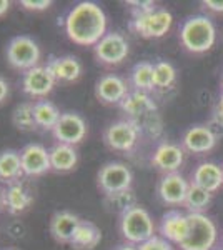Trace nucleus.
Wrapping results in <instances>:
<instances>
[{
  "label": "nucleus",
  "instance_id": "e433bc0d",
  "mask_svg": "<svg viewBox=\"0 0 223 250\" xmlns=\"http://www.w3.org/2000/svg\"><path fill=\"white\" fill-rule=\"evenodd\" d=\"M9 95H10L9 82H7L5 77H2V75H0V105H2L7 99H9Z\"/></svg>",
  "mask_w": 223,
  "mask_h": 250
},
{
  "label": "nucleus",
  "instance_id": "72a5a7b5",
  "mask_svg": "<svg viewBox=\"0 0 223 250\" xmlns=\"http://www.w3.org/2000/svg\"><path fill=\"white\" fill-rule=\"evenodd\" d=\"M139 250H175V249H173V244H170V242L165 240L163 237L155 235L153 239H150L148 242L142 244Z\"/></svg>",
  "mask_w": 223,
  "mask_h": 250
},
{
  "label": "nucleus",
  "instance_id": "c9c22d12",
  "mask_svg": "<svg viewBox=\"0 0 223 250\" xmlns=\"http://www.w3.org/2000/svg\"><path fill=\"white\" fill-rule=\"evenodd\" d=\"M203 9H206L208 12H213V14H223V0H203L202 2Z\"/></svg>",
  "mask_w": 223,
  "mask_h": 250
},
{
  "label": "nucleus",
  "instance_id": "6e6552de",
  "mask_svg": "<svg viewBox=\"0 0 223 250\" xmlns=\"http://www.w3.org/2000/svg\"><path fill=\"white\" fill-rule=\"evenodd\" d=\"M142 137L137 125L128 119L117 120L108 125L103 132V142L110 150L132 152Z\"/></svg>",
  "mask_w": 223,
  "mask_h": 250
},
{
  "label": "nucleus",
  "instance_id": "1a4fd4ad",
  "mask_svg": "<svg viewBox=\"0 0 223 250\" xmlns=\"http://www.w3.org/2000/svg\"><path fill=\"white\" fill-rule=\"evenodd\" d=\"M128 54H130V45L119 32H107V35L93 47L97 62L107 67L120 65L128 57Z\"/></svg>",
  "mask_w": 223,
  "mask_h": 250
},
{
  "label": "nucleus",
  "instance_id": "37998d69",
  "mask_svg": "<svg viewBox=\"0 0 223 250\" xmlns=\"http://www.w3.org/2000/svg\"><path fill=\"white\" fill-rule=\"evenodd\" d=\"M222 88H223V79H222Z\"/></svg>",
  "mask_w": 223,
  "mask_h": 250
},
{
  "label": "nucleus",
  "instance_id": "2eb2a0df",
  "mask_svg": "<svg viewBox=\"0 0 223 250\" xmlns=\"http://www.w3.org/2000/svg\"><path fill=\"white\" fill-rule=\"evenodd\" d=\"M130 92L127 80L115 74L102 75L95 83V97L105 105H120L122 100Z\"/></svg>",
  "mask_w": 223,
  "mask_h": 250
},
{
  "label": "nucleus",
  "instance_id": "a211bd4d",
  "mask_svg": "<svg viewBox=\"0 0 223 250\" xmlns=\"http://www.w3.org/2000/svg\"><path fill=\"white\" fill-rule=\"evenodd\" d=\"M218 142V137L210 130L206 125H193L183 134L182 147L190 154H208L215 148Z\"/></svg>",
  "mask_w": 223,
  "mask_h": 250
},
{
  "label": "nucleus",
  "instance_id": "20e7f679",
  "mask_svg": "<svg viewBox=\"0 0 223 250\" xmlns=\"http://www.w3.org/2000/svg\"><path fill=\"white\" fill-rule=\"evenodd\" d=\"M119 230L127 244L140 247L142 244L155 237V224L147 208L137 205L120 217Z\"/></svg>",
  "mask_w": 223,
  "mask_h": 250
},
{
  "label": "nucleus",
  "instance_id": "393cba45",
  "mask_svg": "<svg viewBox=\"0 0 223 250\" xmlns=\"http://www.w3.org/2000/svg\"><path fill=\"white\" fill-rule=\"evenodd\" d=\"M102 240V232L90 220H82L70 245L74 250H93Z\"/></svg>",
  "mask_w": 223,
  "mask_h": 250
},
{
  "label": "nucleus",
  "instance_id": "ddd939ff",
  "mask_svg": "<svg viewBox=\"0 0 223 250\" xmlns=\"http://www.w3.org/2000/svg\"><path fill=\"white\" fill-rule=\"evenodd\" d=\"M20 162L27 177H40L52 170L50 154L42 144H27L20 150Z\"/></svg>",
  "mask_w": 223,
  "mask_h": 250
},
{
  "label": "nucleus",
  "instance_id": "ea45409f",
  "mask_svg": "<svg viewBox=\"0 0 223 250\" xmlns=\"http://www.w3.org/2000/svg\"><path fill=\"white\" fill-rule=\"evenodd\" d=\"M3 207V200H2V190H0V210H2Z\"/></svg>",
  "mask_w": 223,
  "mask_h": 250
},
{
  "label": "nucleus",
  "instance_id": "f03ea898",
  "mask_svg": "<svg viewBox=\"0 0 223 250\" xmlns=\"http://www.w3.org/2000/svg\"><path fill=\"white\" fill-rule=\"evenodd\" d=\"M128 120L137 125L142 135L148 139H158L163 134V120L158 112V105L153 97L145 92L130 90L120 104Z\"/></svg>",
  "mask_w": 223,
  "mask_h": 250
},
{
  "label": "nucleus",
  "instance_id": "f257e3e1",
  "mask_svg": "<svg viewBox=\"0 0 223 250\" xmlns=\"http://www.w3.org/2000/svg\"><path fill=\"white\" fill-rule=\"evenodd\" d=\"M63 29L75 45L93 48L107 35V15L99 3L79 2L68 10Z\"/></svg>",
  "mask_w": 223,
  "mask_h": 250
},
{
  "label": "nucleus",
  "instance_id": "dca6fc26",
  "mask_svg": "<svg viewBox=\"0 0 223 250\" xmlns=\"http://www.w3.org/2000/svg\"><path fill=\"white\" fill-rule=\"evenodd\" d=\"M185 162V150L183 147L172 142H162L157 145L152 155V165L157 167L160 172L175 173Z\"/></svg>",
  "mask_w": 223,
  "mask_h": 250
},
{
  "label": "nucleus",
  "instance_id": "c756f323",
  "mask_svg": "<svg viewBox=\"0 0 223 250\" xmlns=\"http://www.w3.org/2000/svg\"><path fill=\"white\" fill-rule=\"evenodd\" d=\"M12 124L20 132H34L37 130L34 117V102H22L12 112Z\"/></svg>",
  "mask_w": 223,
  "mask_h": 250
},
{
  "label": "nucleus",
  "instance_id": "58836bf2",
  "mask_svg": "<svg viewBox=\"0 0 223 250\" xmlns=\"http://www.w3.org/2000/svg\"><path fill=\"white\" fill-rule=\"evenodd\" d=\"M115 250H139L137 245H130V244H125V245H119Z\"/></svg>",
  "mask_w": 223,
  "mask_h": 250
},
{
  "label": "nucleus",
  "instance_id": "2f4dec72",
  "mask_svg": "<svg viewBox=\"0 0 223 250\" xmlns=\"http://www.w3.org/2000/svg\"><path fill=\"white\" fill-rule=\"evenodd\" d=\"M206 127H208L218 139L223 135V92L220 94V97H218V102L213 108V115H212V119H210V122L206 124Z\"/></svg>",
  "mask_w": 223,
  "mask_h": 250
},
{
  "label": "nucleus",
  "instance_id": "0eeeda50",
  "mask_svg": "<svg viewBox=\"0 0 223 250\" xmlns=\"http://www.w3.org/2000/svg\"><path fill=\"white\" fill-rule=\"evenodd\" d=\"M173 25V15L167 9L157 7L155 10L135 17L128 22V29L142 39H162Z\"/></svg>",
  "mask_w": 223,
  "mask_h": 250
},
{
  "label": "nucleus",
  "instance_id": "423d86ee",
  "mask_svg": "<svg viewBox=\"0 0 223 250\" xmlns=\"http://www.w3.org/2000/svg\"><path fill=\"white\" fill-rule=\"evenodd\" d=\"M5 57L7 62L15 70L27 72L30 68L40 65V52L39 43L32 37L27 35H17V37L10 39V42L5 47Z\"/></svg>",
  "mask_w": 223,
  "mask_h": 250
},
{
  "label": "nucleus",
  "instance_id": "cd10ccee",
  "mask_svg": "<svg viewBox=\"0 0 223 250\" xmlns=\"http://www.w3.org/2000/svg\"><path fill=\"white\" fill-rule=\"evenodd\" d=\"M130 87L132 90L145 92V94H150L152 90H155V87H153V63L139 62L132 67Z\"/></svg>",
  "mask_w": 223,
  "mask_h": 250
},
{
  "label": "nucleus",
  "instance_id": "9d476101",
  "mask_svg": "<svg viewBox=\"0 0 223 250\" xmlns=\"http://www.w3.org/2000/svg\"><path fill=\"white\" fill-rule=\"evenodd\" d=\"M133 173L122 162H107L97 173V185L103 195L132 188Z\"/></svg>",
  "mask_w": 223,
  "mask_h": 250
},
{
  "label": "nucleus",
  "instance_id": "f3484780",
  "mask_svg": "<svg viewBox=\"0 0 223 250\" xmlns=\"http://www.w3.org/2000/svg\"><path fill=\"white\" fill-rule=\"evenodd\" d=\"M160 237L168 240L170 244L180 245L188 233V215L178 208L167 210L160 219Z\"/></svg>",
  "mask_w": 223,
  "mask_h": 250
},
{
  "label": "nucleus",
  "instance_id": "4be33fe9",
  "mask_svg": "<svg viewBox=\"0 0 223 250\" xmlns=\"http://www.w3.org/2000/svg\"><path fill=\"white\" fill-rule=\"evenodd\" d=\"M2 200L3 207L10 215H20L34 204V197L30 190L22 182L10 184L5 188H2Z\"/></svg>",
  "mask_w": 223,
  "mask_h": 250
},
{
  "label": "nucleus",
  "instance_id": "b1692460",
  "mask_svg": "<svg viewBox=\"0 0 223 250\" xmlns=\"http://www.w3.org/2000/svg\"><path fill=\"white\" fill-rule=\"evenodd\" d=\"M23 177L22 162H20V152L7 148L0 152V182L5 185L17 184Z\"/></svg>",
  "mask_w": 223,
  "mask_h": 250
},
{
  "label": "nucleus",
  "instance_id": "9b49d317",
  "mask_svg": "<svg viewBox=\"0 0 223 250\" xmlns=\"http://www.w3.org/2000/svg\"><path fill=\"white\" fill-rule=\"evenodd\" d=\"M52 135L59 144L75 145L80 144L87 135V122L83 117L75 112H63L60 120L52 130Z\"/></svg>",
  "mask_w": 223,
  "mask_h": 250
},
{
  "label": "nucleus",
  "instance_id": "5701e85b",
  "mask_svg": "<svg viewBox=\"0 0 223 250\" xmlns=\"http://www.w3.org/2000/svg\"><path fill=\"white\" fill-rule=\"evenodd\" d=\"M50 154V165L52 170L59 173H65L74 170L79 164V154H77L74 145L59 144L57 142L54 147L48 150Z\"/></svg>",
  "mask_w": 223,
  "mask_h": 250
},
{
  "label": "nucleus",
  "instance_id": "f704fd0d",
  "mask_svg": "<svg viewBox=\"0 0 223 250\" xmlns=\"http://www.w3.org/2000/svg\"><path fill=\"white\" fill-rule=\"evenodd\" d=\"M20 5L28 12H43L52 7V0H20Z\"/></svg>",
  "mask_w": 223,
  "mask_h": 250
},
{
  "label": "nucleus",
  "instance_id": "c03bdc74",
  "mask_svg": "<svg viewBox=\"0 0 223 250\" xmlns=\"http://www.w3.org/2000/svg\"><path fill=\"white\" fill-rule=\"evenodd\" d=\"M222 168H223V165H222Z\"/></svg>",
  "mask_w": 223,
  "mask_h": 250
},
{
  "label": "nucleus",
  "instance_id": "a19ab883",
  "mask_svg": "<svg viewBox=\"0 0 223 250\" xmlns=\"http://www.w3.org/2000/svg\"><path fill=\"white\" fill-rule=\"evenodd\" d=\"M213 250H223V247H220V249H213Z\"/></svg>",
  "mask_w": 223,
  "mask_h": 250
},
{
  "label": "nucleus",
  "instance_id": "412c9836",
  "mask_svg": "<svg viewBox=\"0 0 223 250\" xmlns=\"http://www.w3.org/2000/svg\"><path fill=\"white\" fill-rule=\"evenodd\" d=\"M190 184L202 187L210 193L218 192L223 187V168L215 162H202L192 172Z\"/></svg>",
  "mask_w": 223,
  "mask_h": 250
},
{
  "label": "nucleus",
  "instance_id": "f8f14e48",
  "mask_svg": "<svg viewBox=\"0 0 223 250\" xmlns=\"http://www.w3.org/2000/svg\"><path fill=\"white\" fill-rule=\"evenodd\" d=\"M188 188H190V182L180 172L165 173V175L158 180L157 193L165 205L180 207V205L185 204Z\"/></svg>",
  "mask_w": 223,
  "mask_h": 250
},
{
  "label": "nucleus",
  "instance_id": "aec40b11",
  "mask_svg": "<svg viewBox=\"0 0 223 250\" xmlns=\"http://www.w3.org/2000/svg\"><path fill=\"white\" fill-rule=\"evenodd\" d=\"M82 219L77 217L74 212L68 210H59L52 215L50 219V235L54 237L59 244H70L74 239L77 229H79Z\"/></svg>",
  "mask_w": 223,
  "mask_h": 250
},
{
  "label": "nucleus",
  "instance_id": "6ab92c4d",
  "mask_svg": "<svg viewBox=\"0 0 223 250\" xmlns=\"http://www.w3.org/2000/svg\"><path fill=\"white\" fill-rule=\"evenodd\" d=\"M45 67L50 70V74L54 75V79L57 82H65V83L79 80L83 70L80 60L74 57V55H63V57L50 55Z\"/></svg>",
  "mask_w": 223,
  "mask_h": 250
},
{
  "label": "nucleus",
  "instance_id": "7c9ffc66",
  "mask_svg": "<svg viewBox=\"0 0 223 250\" xmlns=\"http://www.w3.org/2000/svg\"><path fill=\"white\" fill-rule=\"evenodd\" d=\"M212 197H213V193H210L208 190H205V188H202V187H197V185L190 184L183 207H186L188 213H203L206 208H208L210 202H212Z\"/></svg>",
  "mask_w": 223,
  "mask_h": 250
},
{
  "label": "nucleus",
  "instance_id": "39448f33",
  "mask_svg": "<svg viewBox=\"0 0 223 250\" xmlns=\"http://www.w3.org/2000/svg\"><path fill=\"white\" fill-rule=\"evenodd\" d=\"M188 233L178 247L182 250H213L218 240V229L205 213H186Z\"/></svg>",
  "mask_w": 223,
  "mask_h": 250
},
{
  "label": "nucleus",
  "instance_id": "a878e982",
  "mask_svg": "<svg viewBox=\"0 0 223 250\" xmlns=\"http://www.w3.org/2000/svg\"><path fill=\"white\" fill-rule=\"evenodd\" d=\"M62 112L59 110V107L54 102L45 99H40L37 102H34V117H35V124L37 128L42 130H54V127L57 122L60 120Z\"/></svg>",
  "mask_w": 223,
  "mask_h": 250
},
{
  "label": "nucleus",
  "instance_id": "473e14b6",
  "mask_svg": "<svg viewBox=\"0 0 223 250\" xmlns=\"http://www.w3.org/2000/svg\"><path fill=\"white\" fill-rule=\"evenodd\" d=\"M127 5H130V14H132V19L135 17H140V15H145L148 14V12L155 10L157 9V3L152 2V0H143V2H132V0H128V2H125Z\"/></svg>",
  "mask_w": 223,
  "mask_h": 250
},
{
  "label": "nucleus",
  "instance_id": "7ed1b4c3",
  "mask_svg": "<svg viewBox=\"0 0 223 250\" xmlns=\"http://www.w3.org/2000/svg\"><path fill=\"white\" fill-rule=\"evenodd\" d=\"M178 39L182 47L190 54H206L217 42V27L208 15H193L183 20Z\"/></svg>",
  "mask_w": 223,
  "mask_h": 250
},
{
  "label": "nucleus",
  "instance_id": "4468645a",
  "mask_svg": "<svg viewBox=\"0 0 223 250\" xmlns=\"http://www.w3.org/2000/svg\"><path fill=\"white\" fill-rule=\"evenodd\" d=\"M57 80L45 65H37L22 74V90L32 99H43L54 90Z\"/></svg>",
  "mask_w": 223,
  "mask_h": 250
},
{
  "label": "nucleus",
  "instance_id": "4c0bfd02",
  "mask_svg": "<svg viewBox=\"0 0 223 250\" xmlns=\"http://www.w3.org/2000/svg\"><path fill=\"white\" fill-rule=\"evenodd\" d=\"M9 9H10L9 0H0V17H3V15L9 12Z\"/></svg>",
  "mask_w": 223,
  "mask_h": 250
},
{
  "label": "nucleus",
  "instance_id": "bb28decb",
  "mask_svg": "<svg viewBox=\"0 0 223 250\" xmlns=\"http://www.w3.org/2000/svg\"><path fill=\"white\" fill-rule=\"evenodd\" d=\"M103 207L107 212L110 213H117V215H123L127 213L130 208L137 207V195L132 188H127V190H120L115 193H108V195H103Z\"/></svg>",
  "mask_w": 223,
  "mask_h": 250
},
{
  "label": "nucleus",
  "instance_id": "c85d7f7f",
  "mask_svg": "<svg viewBox=\"0 0 223 250\" xmlns=\"http://www.w3.org/2000/svg\"><path fill=\"white\" fill-rule=\"evenodd\" d=\"M177 82V68L167 60L153 63V87L155 90H168Z\"/></svg>",
  "mask_w": 223,
  "mask_h": 250
},
{
  "label": "nucleus",
  "instance_id": "79ce46f5",
  "mask_svg": "<svg viewBox=\"0 0 223 250\" xmlns=\"http://www.w3.org/2000/svg\"><path fill=\"white\" fill-rule=\"evenodd\" d=\"M5 250H15V249H5Z\"/></svg>",
  "mask_w": 223,
  "mask_h": 250
}]
</instances>
